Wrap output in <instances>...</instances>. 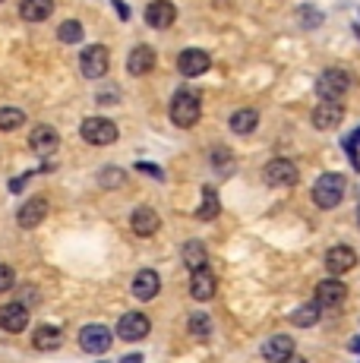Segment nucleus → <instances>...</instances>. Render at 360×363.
Listing matches in <instances>:
<instances>
[{"label":"nucleus","mask_w":360,"mask_h":363,"mask_svg":"<svg viewBox=\"0 0 360 363\" xmlns=\"http://www.w3.org/2000/svg\"><path fill=\"white\" fill-rule=\"evenodd\" d=\"M199 117H203V101H199V95L193 92V89H177L174 99H171V121H174V127L190 130L199 123Z\"/></svg>","instance_id":"f257e3e1"},{"label":"nucleus","mask_w":360,"mask_h":363,"mask_svg":"<svg viewBox=\"0 0 360 363\" xmlns=\"http://www.w3.org/2000/svg\"><path fill=\"white\" fill-rule=\"evenodd\" d=\"M344 186L348 184H344L342 174H322L313 184V202L320 208H335L344 199Z\"/></svg>","instance_id":"f03ea898"},{"label":"nucleus","mask_w":360,"mask_h":363,"mask_svg":"<svg viewBox=\"0 0 360 363\" xmlns=\"http://www.w3.org/2000/svg\"><path fill=\"white\" fill-rule=\"evenodd\" d=\"M351 89V76L344 69H325V73L316 79V92H320L322 101H342Z\"/></svg>","instance_id":"7ed1b4c3"},{"label":"nucleus","mask_w":360,"mask_h":363,"mask_svg":"<svg viewBox=\"0 0 360 363\" xmlns=\"http://www.w3.org/2000/svg\"><path fill=\"white\" fill-rule=\"evenodd\" d=\"M111 67V54L105 45H89L86 51L79 54V73L86 79H101Z\"/></svg>","instance_id":"20e7f679"},{"label":"nucleus","mask_w":360,"mask_h":363,"mask_svg":"<svg viewBox=\"0 0 360 363\" xmlns=\"http://www.w3.org/2000/svg\"><path fill=\"white\" fill-rule=\"evenodd\" d=\"M79 133L89 145H114L117 143V127L108 121V117H86Z\"/></svg>","instance_id":"39448f33"},{"label":"nucleus","mask_w":360,"mask_h":363,"mask_svg":"<svg viewBox=\"0 0 360 363\" xmlns=\"http://www.w3.org/2000/svg\"><path fill=\"white\" fill-rule=\"evenodd\" d=\"M262 177H266L269 186H294L300 180V171L288 158H272V162L262 167Z\"/></svg>","instance_id":"423d86ee"},{"label":"nucleus","mask_w":360,"mask_h":363,"mask_svg":"<svg viewBox=\"0 0 360 363\" xmlns=\"http://www.w3.org/2000/svg\"><path fill=\"white\" fill-rule=\"evenodd\" d=\"M29 149L35 152V155H41V158L54 155V152L60 149V133L54 127H47V123H41V127H35L29 133Z\"/></svg>","instance_id":"0eeeda50"},{"label":"nucleus","mask_w":360,"mask_h":363,"mask_svg":"<svg viewBox=\"0 0 360 363\" xmlns=\"http://www.w3.org/2000/svg\"><path fill=\"white\" fill-rule=\"evenodd\" d=\"M149 329H152V323L142 313H123L120 323H117V335H120L123 341H140L149 335Z\"/></svg>","instance_id":"6e6552de"},{"label":"nucleus","mask_w":360,"mask_h":363,"mask_svg":"<svg viewBox=\"0 0 360 363\" xmlns=\"http://www.w3.org/2000/svg\"><path fill=\"white\" fill-rule=\"evenodd\" d=\"M26 325H29V306H23V303L0 306V329L4 332L19 335V332H26Z\"/></svg>","instance_id":"1a4fd4ad"},{"label":"nucleus","mask_w":360,"mask_h":363,"mask_svg":"<svg viewBox=\"0 0 360 363\" xmlns=\"http://www.w3.org/2000/svg\"><path fill=\"white\" fill-rule=\"evenodd\" d=\"M174 19L177 10L171 0H152L145 6V26H152V29H168V26H174Z\"/></svg>","instance_id":"9d476101"},{"label":"nucleus","mask_w":360,"mask_h":363,"mask_svg":"<svg viewBox=\"0 0 360 363\" xmlns=\"http://www.w3.org/2000/svg\"><path fill=\"white\" fill-rule=\"evenodd\" d=\"M313 127L316 130H335L338 123L344 121V108H342V101H322V104H316L313 108Z\"/></svg>","instance_id":"9b49d317"},{"label":"nucleus","mask_w":360,"mask_h":363,"mask_svg":"<svg viewBox=\"0 0 360 363\" xmlns=\"http://www.w3.org/2000/svg\"><path fill=\"white\" fill-rule=\"evenodd\" d=\"M79 347L86 354H105L111 347V332L105 325H86V329L79 332Z\"/></svg>","instance_id":"f8f14e48"},{"label":"nucleus","mask_w":360,"mask_h":363,"mask_svg":"<svg viewBox=\"0 0 360 363\" xmlns=\"http://www.w3.org/2000/svg\"><path fill=\"white\" fill-rule=\"evenodd\" d=\"M212 67V60H209V54L206 51H199V48H190V51H184L177 57V69H180V76H203L206 69Z\"/></svg>","instance_id":"ddd939ff"},{"label":"nucleus","mask_w":360,"mask_h":363,"mask_svg":"<svg viewBox=\"0 0 360 363\" xmlns=\"http://www.w3.org/2000/svg\"><path fill=\"white\" fill-rule=\"evenodd\" d=\"M348 300V288L338 278H325L316 284V303L320 306H342Z\"/></svg>","instance_id":"4468645a"},{"label":"nucleus","mask_w":360,"mask_h":363,"mask_svg":"<svg viewBox=\"0 0 360 363\" xmlns=\"http://www.w3.org/2000/svg\"><path fill=\"white\" fill-rule=\"evenodd\" d=\"M45 218H47V199L45 196H32L29 202H23V208H19V215H16L19 228H38Z\"/></svg>","instance_id":"2eb2a0df"},{"label":"nucleus","mask_w":360,"mask_h":363,"mask_svg":"<svg viewBox=\"0 0 360 363\" xmlns=\"http://www.w3.org/2000/svg\"><path fill=\"white\" fill-rule=\"evenodd\" d=\"M357 265V253L351 247H332L329 253H325V269L332 272V275H344V272H351Z\"/></svg>","instance_id":"dca6fc26"},{"label":"nucleus","mask_w":360,"mask_h":363,"mask_svg":"<svg viewBox=\"0 0 360 363\" xmlns=\"http://www.w3.org/2000/svg\"><path fill=\"white\" fill-rule=\"evenodd\" d=\"M262 357L269 363H285L288 357H294V341L288 335H272V338L262 345Z\"/></svg>","instance_id":"f3484780"},{"label":"nucleus","mask_w":360,"mask_h":363,"mask_svg":"<svg viewBox=\"0 0 360 363\" xmlns=\"http://www.w3.org/2000/svg\"><path fill=\"white\" fill-rule=\"evenodd\" d=\"M158 291H162L158 272H152V269L136 272V278H133V297L136 300H152V297H158Z\"/></svg>","instance_id":"a211bd4d"},{"label":"nucleus","mask_w":360,"mask_h":363,"mask_svg":"<svg viewBox=\"0 0 360 363\" xmlns=\"http://www.w3.org/2000/svg\"><path fill=\"white\" fill-rule=\"evenodd\" d=\"M215 288H218V281H215V275L209 272V265H206V269H199V272H193V278H190V297L212 300V297H215Z\"/></svg>","instance_id":"6ab92c4d"},{"label":"nucleus","mask_w":360,"mask_h":363,"mask_svg":"<svg viewBox=\"0 0 360 363\" xmlns=\"http://www.w3.org/2000/svg\"><path fill=\"white\" fill-rule=\"evenodd\" d=\"M152 67H155V51L149 45H140L130 51V57H127L130 76H145V73H152Z\"/></svg>","instance_id":"aec40b11"},{"label":"nucleus","mask_w":360,"mask_h":363,"mask_svg":"<svg viewBox=\"0 0 360 363\" xmlns=\"http://www.w3.org/2000/svg\"><path fill=\"white\" fill-rule=\"evenodd\" d=\"M158 225H162V218H158V212H155V208H149V206L136 208L133 218H130V228H133V234H140V237L155 234Z\"/></svg>","instance_id":"412c9836"},{"label":"nucleus","mask_w":360,"mask_h":363,"mask_svg":"<svg viewBox=\"0 0 360 363\" xmlns=\"http://www.w3.org/2000/svg\"><path fill=\"white\" fill-rule=\"evenodd\" d=\"M51 13H54V0H23L19 4V16L26 23H45Z\"/></svg>","instance_id":"4be33fe9"},{"label":"nucleus","mask_w":360,"mask_h":363,"mask_svg":"<svg viewBox=\"0 0 360 363\" xmlns=\"http://www.w3.org/2000/svg\"><path fill=\"white\" fill-rule=\"evenodd\" d=\"M60 341H64V332H60L57 325H38L35 335H32V345H35L38 351H57Z\"/></svg>","instance_id":"5701e85b"},{"label":"nucleus","mask_w":360,"mask_h":363,"mask_svg":"<svg viewBox=\"0 0 360 363\" xmlns=\"http://www.w3.org/2000/svg\"><path fill=\"white\" fill-rule=\"evenodd\" d=\"M256 123H259V114H256L253 108L234 111V117H231V130L237 133V136H247V133H253V130H256Z\"/></svg>","instance_id":"b1692460"},{"label":"nucleus","mask_w":360,"mask_h":363,"mask_svg":"<svg viewBox=\"0 0 360 363\" xmlns=\"http://www.w3.org/2000/svg\"><path fill=\"white\" fill-rule=\"evenodd\" d=\"M206 247L199 240H186L184 243V262H186V269H193V272H199V269H206Z\"/></svg>","instance_id":"393cba45"},{"label":"nucleus","mask_w":360,"mask_h":363,"mask_svg":"<svg viewBox=\"0 0 360 363\" xmlns=\"http://www.w3.org/2000/svg\"><path fill=\"white\" fill-rule=\"evenodd\" d=\"M218 193H215V186H203V206L196 208V218L199 221H212V218H218Z\"/></svg>","instance_id":"a878e982"},{"label":"nucleus","mask_w":360,"mask_h":363,"mask_svg":"<svg viewBox=\"0 0 360 363\" xmlns=\"http://www.w3.org/2000/svg\"><path fill=\"white\" fill-rule=\"evenodd\" d=\"M291 323H294L297 329H310V325H316V323H320V303L297 306V310L291 313Z\"/></svg>","instance_id":"bb28decb"},{"label":"nucleus","mask_w":360,"mask_h":363,"mask_svg":"<svg viewBox=\"0 0 360 363\" xmlns=\"http://www.w3.org/2000/svg\"><path fill=\"white\" fill-rule=\"evenodd\" d=\"M57 38L64 41V45H79V41L86 38V29H82V23H76V19H67V23H60Z\"/></svg>","instance_id":"cd10ccee"},{"label":"nucleus","mask_w":360,"mask_h":363,"mask_svg":"<svg viewBox=\"0 0 360 363\" xmlns=\"http://www.w3.org/2000/svg\"><path fill=\"white\" fill-rule=\"evenodd\" d=\"M26 123V114L19 108H0V130L10 133V130H19Z\"/></svg>","instance_id":"c85d7f7f"},{"label":"nucleus","mask_w":360,"mask_h":363,"mask_svg":"<svg viewBox=\"0 0 360 363\" xmlns=\"http://www.w3.org/2000/svg\"><path fill=\"white\" fill-rule=\"evenodd\" d=\"M186 325H190V335H196V338H209L212 335V319L206 313H193Z\"/></svg>","instance_id":"c756f323"},{"label":"nucleus","mask_w":360,"mask_h":363,"mask_svg":"<svg viewBox=\"0 0 360 363\" xmlns=\"http://www.w3.org/2000/svg\"><path fill=\"white\" fill-rule=\"evenodd\" d=\"M212 164H215L218 174H231V167H234L231 152H227V149H215V152H212Z\"/></svg>","instance_id":"7c9ffc66"},{"label":"nucleus","mask_w":360,"mask_h":363,"mask_svg":"<svg viewBox=\"0 0 360 363\" xmlns=\"http://www.w3.org/2000/svg\"><path fill=\"white\" fill-rule=\"evenodd\" d=\"M297 16H300V23L307 26V29H310V26H313V29H316V26H322V13L313 10V6H300V10H297Z\"/></svg>","instance_id":"2f4dec72"},{"label":"nucleus","mask_w":360,"mask_h":363,"mask_svg":"<svg viewBox=\"0 0 360 363\" xmlns=\"http://www.w3.org/2000/svg\"><path fill=\"white\" fill-rule=\"evenodd\" d=\"M13 281H16L13 269H10V265H0V294H4V291H10V288H13Z\"/></svg>","instance_id":"473e14b6"},{"label":"nucleus","mask_w":360,"mask_h":363,"mask_svg":"<svg viewBox=\"0 0 360 363\" xmlns=\"http://www.w3.org/2000/svg\"><path fill=\"white\" fill-rule=\"evenodd\" d=\"M111 4L117 6V13H120V19H123V23H127V19H130V6L123 4V0H111Z\"/></svg>","instance_id":"72a5a7b5"},{"label":"nucleus","mask_w":360,"mask_h":363,"mask_svg":"<svg viewBox=\"0 0 360 363\" xmlns=\"http://www.w3.org/2000/svg\"><path fill=\"white\" fill-rule=\"evenodd\" d=\"M136 167H140V171H145V174H155V177H162V171H158L155 164H145V162H142V164H136Z\"/></svg>","instance_id":"f704fd0d"},{"label":"nucleus","mask_w":360,"mask_h":363,"mask_svg":"<svg viewBox=\"0 0 360 363\" xmlns=\"http://www.w3.org/2000/svg\"><path fill=\"white\" fill-rule=\"evenodd\" d=\"M123 363H142L140 354H130V357H123Z\"/></svg>","instance_id":"c9c22d12"},{"label":"nucleus","mask_w":360,"mask_h":363,"mask_svg":"<svg viewBox=\"0 0 360 363\" xmlns=\"http://www.w3.org/2000/svg\"><path fill=\"white\" fill-rule=\"evenodd\" d=\"M351 351H357V354H360V338H354V341H351Z\"/></svg>","instance_id":"e433bc0d"},{"label":"nucleus","mask_w":360,"mask_h":363,"mask_svg":"<svg viewBox=\"0 0 360 363\" xmlns=\"http://www.w3.org/2000/svg\"><path fill=\"white\" fill-rule=\"evenodd\" d=\"M285 363H307V360H303V357H288Z\"/></svg>","instance_id":"4c0bfd02"},{"label":"nucleus","mask_w":360,"mask_h":363,"mask_svg":"<svg viewBox=\"0 0 360 363\" xmlns=\"http://www.w3.org/2000/svg\"><path fill=\"white\" fill-rule=\"evenodd\" d=\"M0 4H4V0H0Z\"/></svg>","instance_id":"58836bf2"}]
</instances>
